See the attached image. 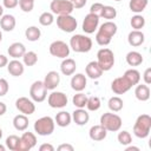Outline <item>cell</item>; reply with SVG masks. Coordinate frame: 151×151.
<instances>
[{
  "label": "cell",
  "mask_w": 151,
  "mask_h": 151,
  "mask_svg": "<svg viewBox=\"0 0 151 151\" xmlns=\"http://www.w3.org/2000/svg\"><path fill=\"white\" fill-rule=\"evenodd\" d=\"M118 142L122 145H129L132 142V137H131L130 132H127V131H120L118 133Z\"/></svg>",
  "instance_id": "41"
},
{
  "label": "cell",
  "mask_w": 151,
  "mask_h": 151,
  "mask_svg": "<svg viewBox=\"0 0 151 151\" xmlns=\"http://www.w3.org/2000/svg\"><path fill=\"white\" fill-rule=\"evenodd\" d=\"M1 39H2V33L0 32V42H1Z\"/></svg>",
  "instance_id": "56"
},
{
  "label": "cell",
  "mask_w": 151,
  "mask_h": 151,
  "mask_svg": "<svg viewBox=\"0 0 151 151\" xmlns=\"http://www.w3.org/2000/svg\"><path fill=\"white\" fill-rule=\"evenodd\" d=\"M25 35H26V39L27 40H29V41H37L40 38L41 32H40V29L37 26H29L25 31Z\"/></svg>",
  "instance_id": "31"
},
{
  "label": "cell",
  "mask_w": 151,
  "mask_h": 151,
  "mask_svg": "<svg viewBox=\"0 0 151 151\" xmlns=\"http://www.w3.org/2000/svg\"><path fill=\"white\" fill-rule=\"evenodd\" d=\"M136 98L140 101H146L150 98V88L147 85H138L134 90Z\"/></svg>",
  "instance_id": "26"
},
{
  "label": "cell",
  "mask_w": 151,
  "mask_h": 151,
  "mask_svg": "<svg viewBox=\"0 0 151 151\" xmlns=\"http://www.w3.org/2000/svg\"><path fill=\"white\" fill-rule=\"evenodd\" d=\"M37 144V138L32 132H24V134L20 137V142L18 145L17 151H28L33 149Z\"/></svg>",
  "instance_id": "11"
},
{
  "label": "cell",
  "mask_w": 151,
  "mask_h": 151,
  "mask_svg": "<svg viewBox=\"0 0 151 151\" xmlns=\"http://www.w3.org/2000/svg\"><path fill=\"white\" fill-rule=\"evenodd\" d=\"M97 63L103 71H109L114 65V54L110 48H101L97 53Z\"/></svg>",
  "instance_id": "5"
},
{
  "label": "cell",
  "mask_w": 151,
  "mask_h": 151,
  "mask_svg": "<svg viewBox=\"0 0 151 151\" xmlns=\"http://www.w3.org/2000/svg\"><path fill=\"white\" fill-rule=\"evenodd\" d=\"M34 130L39 136H50L54 131V120L51 117H41L34 123Z\"/></svg>",
  "instance_id": "6"
},
{
  "label": "cell",
  "mask_w": 151,
  "mask_h": 151,
  "mask_svg": "<svg viewBox=\"0 0 151 151\" xmlns=\"http://www.w3.org/2000/svg\"><path fill=\"white\" fill-rule=\"evenodd\" d=\"M116 33H117V25L112 21H106L99 27L96 34V41L100 46H106L111 42V39Z\"/></svg>",
  "instance_id": "1"
},
{
  "label": "cell",
  "mask_w": 151,
  "mask_h": 151,
  "mask_svg": "<svg viewBox=\"0 0 151 151\" xmlns=\"http://www.w3.org/2000/svg\"><path fill=\"white\" fill-rule=\"evenodd\" d=\"M8 64V60H7V57H5L4 54H0V68L6 66Z\"/></svg>",
  "instance_id": "50"
},
{
  "label": "cell",
  "mask_w": 151,
  "mask_h": 151,
  "mask_svg": "<svg viewBox=\"0 0 151 151\" xmlns=\"http://www.w3.org/2000/svg\"><path fill=\"white\" fill-rule=\"evenodd\" d=\"M7 52H8L9 57L17 59V58H20V57H22L25 54L26 48L21 42H13L12 45H9Z\"/></svg>",
  "instance_id": "21"
},
{
  "label": "cell",
  "mask_w": 151,
  "mask_h": 151,
  "mask_svg": "<svg viewBox=\"0 0 151 151\" xmlns=\"http://www.w3.org/2000/svg\"><path fill=\"white\" fill-rule=\"evenodd\" d=\"M22 58H24V64H25L26 66H33V65H35L37 61H38V55H37V53L33 52V51L25 52V54L22 55Z\"/></svg>",
  "instance_id": "34"
},
{
  "label": "cell",
  "mask_w": 151,
  "mask_h": 151,
  "mask_svg": "<svg viewBox=\"0 0 151 151\" xmlns=\"http://www.w3.org/2000/svg\"><path fill=\"white\" fill-rule=\"evenodd\" d=\"M50 8L52 13L58 14V15H66L71 14L73 8V5L71 4L70 0H52Z\"/></svg>",
  "instance_id": "7"
},
{
  "label": "cell",
  "mask_w": 151,
  "mask_h": 151,
  "mask_svg": "<svg viewBox=\"0 0 151 151\" xmlns=\"http://www.w3.org/2000/svg\"><path fill=\"white\" fill-rule=\"evenodd\" d=\"M130 9L134 13H140L147 6V0H130Z\"/></svg>",
  "instance_id": "32"
},
{
  "label": "cell",
  "mask_w": 151,
  "mask_h": 151,
  "mask_svg": "<svg viewBox=\"0 0 151 151\" xmlns=\"http://www.w3.org/2000/svg\"><path fill=\"white\" fill-rule=\"evenodd\" d=\"M2 13H4V8H2V6L0 5V17L2 15Z\"/></svg>",
  "instance_id": "53"
},
{
  "label": "cell",
  "mask_w": 151,
  "mask_h": 151,
  "mask_svg": "<svg viewBox=\"0 0 151 151\" xmlns=\"http://www.w3.org/2000/svg\"><path fill=\"white\" fill-rule=\"evenodd\" d=\"M7 70H8V73L12 74L13 77H19L24 73L25 68H24V65L19 61V60H12L8 63V66H7Z\"/></svg>",
  "instance_id": "24"
},
{
  "label": "cell",
  "mask_w": 151,
  "mask_h": 151,
  "mask_svg": "<svg viewBox=\"0 0 151 151\" xmlns=\"http://www.w3.org/2000/svg\"><path fill=\"white\" fill-rule=\"evenodd\" d=\"M18 4H19V0H4V6L6 8H9V9L17 7Z\"/></svg>",
  "instance_id": "45"
},
{
  "label": "cell",
  "mask_w": 151,
  "mask_h": 151,
  "mask_svg": "<svg viewBox=\"0 0 151 151\" xmlns=\"http://www.w3.org/2000/svg\"><path fill=\"white\" fill-rule=\"evenodd\" d=\"M71 87L78 92L83 91L86 87V77L83 73H77L73 76L71 79Z\"/></svg>",
  "instance_id": "19"
},
{
  "label": "cell",
  "mask_w": 151,
  "mask_h": 151,
  "mask_svg": "<svg viewBox=\"0 0 151 151\" xmlns=\"http://www.w3.org/2000/svg\"><path fill=\"white\" fill-rule=\"evenodd\" d=\"M13 125L18 131H25L28 127V118L26 114H18L13 119Z\"/></svg>",
  "instance_id": "27"
},
{
  "label": "cell",
  "mask_w": 151,
  "mask_h": 151,
  "mask_svg": "<svg viewBox=\"0 0 151 151\" xmlns=\"http://www.w3.org/2000/svg\"><path fill=\"white\" fill-rule=\"evenodd\" d=\"M72 103H73V105H74L76 107H78V109H83V107L86 106L87 97H86L84 93L79 92V93H77V94L73 96V98H72Z\"/></svg>",
  "instance_id": "33"
},
{
  "label": "cell",
  "mask_w": 151,
  "mask_h": 151,
  "mask_svg": "<svg viewBox=\"0 0 151 151\" xmlns=\"http://www.w3.org/2000/svg\"><path fill=\"white\" fill-rule=\"evenodd\" d=\"M151 130V117L149 114H140L134 125H133V133L138 138H146Z\"/></svg>",
  "instance_id": "2"
},
{
  "label": "cell",
  "mask_w": 151,
  "mask_h": 151,
  "mask_svg": "<svg viewBox=\"0 0 151 151\" xmlns=\"http://www.w3.org/2000/svg\"><path fill=\"white\" fill-rule=\"evenodd\" d=\"M88 134H90V138H91L92 140H94V142H100V140H103V139L106 138L107 131H106V129H105L104 126H101V125L99 124V125L92 126V127L90 129Z\"/></svg>",
  "instance_id": "17"
},
{
  "label": "cell",
  "mask_w": 151,
  "mask_h": 151,
  "mask_svg": "<svg viewBox=\"0 0 151 151\" xmlns=\"http://www.w3.org/2000/svg\"><path fill=\"white\" fill-rule=\"evenodd\" d=\"M39 150H40V151H54V147H53V145L45 143V144H42V145L39 147Z\"/></svg>",
  "instance_id": "49"
},
{
  "label": "cell",
  "mask_w": 151,
  "mask_h": 151,
  "mask_svg": "<svg viewBox=\"0 0 151 151\" xmlns=\"http://www.w3.org/2000/svg\"><path fill=\"white\" fill-rule=\"evenodd\" d=\"M98 24H99V17L92 14V13H88L85 18H84V21H83V31L87 34H91L93 33L97 27H98Z\"/></svg>",
  "instance_id": "14"
},
{
  "label": "cell",
  "mask_w": 151,
  "mask_h": 151,
  "mask_svg": "<svg viewBox=\"0 0 151 151\" xmlns=\"http://www.w3.org/2000/svg\"><path fill=\"white\" fill-rule=\"evenodd\" d=\"M19 6L24 12H31L34 6V0H19Z\"/></svg>",
  "instance_id": "42"
},
{
  "label": "cell",
  "mask_w": 151,
  "mask_h": 151,
  "mask_svg": "<svg viewBox=\"0 0 151 151\" xmlns=\"http://www.w3.org/2000/svg\"><path fill=\"white\" fill-rule=\"evenodd\" d=\"M126 63L130 66H138L143 63V57L139 52L136 51H131L126 54Z\"/></svg>",
  "instance_id": "30"
},
{
  "label": "cell",
  "mask_w": 151,
  "mask_h": 151,
  "mask_svg": "<svg viewBox=\"0 0 151 151\" xmlns=\"http://www.w3.org/2000/svg\"><path fill=\"white\" fill-rule=\"evenodd\" d=\"M54 21V18H53V14L50 13V12H44L40 17H39V22L40 25L42 26H50L52 25Z\"/></svg>",
  "instance_id": "38"
},
{
  "label": "cell",
  "mask_w": 151,
  "mask_h": 151,
  "mask_svg": "<svg viewBox=\"0 0 151 151\" xmlns=\"http://www.w3.org/2000/svg\"><path fill=\"white\" fill-rule=\"evenodd\" d=\"M6 110H7L6 104H5V103H2V101H0V116L5 114V113H6Z\"/></svg>",
  "instance_id": "51"
},
{
  "label": "cell",
  "mask_w": 151,
  "mask_h": 151,
  "mask_svg": "<svg viewBox=\"0 0 151 151\" xmlns=\"http://www.w3.org/2000/svg\"><path fill=\"white\" fill-rule=\"evenodd\" d=\"M130 24H131L132 28H134V29H140V28H143L144 25H145V19H144V17L137 14V15H134V17L131 18Z\"/></svg>",
  "instance_id": "36"
},
{
  "label": "cell",
  "mask_w": 151,
  "mask_h": 151,
  "mask_svg": "<svg viewBox=\"0 0 151 151\" xmlns=\"http://www.w3.org/2000/svg\"><path fill=\"white\" fill-rule=\"evenodd\" d=\"M1 137H2V130L0 129V139H1Z\"/></svg>",
  "instance_id": "55"
},
{
  "label": "cell",
  "mask_w": 151,
  "mask_h": 151,
  "mask_svg": "<svg viewBox=\"0 0 151 151\" xmlns=\"http://www.w3.org/2000/svg\"><path fill=\"white\" fill-rule=\"evenodd\" d=\"M123 77L129 81V84H130L131 86L137 85V84L139 83V80H140V73H139L137 70H133V68L127 70V71L124 73Z\"/></svg>",
  "instance_id": "29"
},
{
  "label": "cell",
  "mask_w": 151,
  "mask_h": 151,
  "mask_svg": "<svg viewBox=\"0 0 151 151\" xmlns=\"http://www.w3.org/2000/svg\"><path fill=\"white\" fill-rule=\"evenodd\" d=\"M132 86L129 84V81L124 78V77H119L116 78L112 84H111V90L116 93V94H123L125 92H127Z\"/></svg>",
  "instance_id": "15"
},
{
  "label": "cell",
  "mask_w": 151,
  "mask_h": 151,
  "mask_svg": "<svg viewBox=\"0 0 151 151\" xmlns=\"http://www.w3.org/2000/svg\"><path fill=\"white\" fill-rule=\"evenodd\" d=\"M123 100L119 97H112L109 100V109L113 112H118L123 109Z\"/></svg>",
  "instance_id": "35"
},
{
  "label": "cell",
  "mask_w": 151,
  "mask_h": 151,
  "mask_svg": "<svg viewBox=\"0 0 151 151\" xmlns=\"http://www.w3.org/2000/svg\"><path fill=\"white\" fill-rule=\"evenodd\" d=\"M29 96L31 98L37 101V103H41L46 99L47 97V88L45 87L44 85V81H34L32 85H31V88H29Z\"/></svg>",
  "instance_id": "9"
},
{
  "label": "cell",
  "mask_w": 151,
  "mask_h": 151,
  "mask_svg": "<svg viewBox=\"0 0 151 151\" xmlns=\"http://www.w3.org/2000/svg\"><path fill=\"white\" fill-rule=\"evenodd\" d=\"M70 1L73 5V8H83L86 5L87 0H70Z\"/></svg>",
  "instance_id": "46"
},
{
  "label": "cell",
  "mask_w": 151,
  "mask_h": 151,
  "mask_svg": "<svg viewBox=\"0 0 151 151\" xmlns=\"http://www.w3.org/2000/svg\"><path fill=\"white\" fill-rule=\"evenodd\" d=\"M19 142H20V138L18 136H15V134H12V136L7 137V139H6V146L9 150H12V151H17L18 145H19Z\"/></svg>",
  "instance_id": "37"
},
{
  "label": "cell",
  "mask_w": 151,
  "mask_h": 151,
  "mask_svg": "<svg viewBox=\"0 0 151 151\" xmlns=\"http://www.w3.org/2000/svg\"><path fill=\"white\" fill-rule=\"evenodd\" d=\"M114 1H120V0H114Z\"/></svg>",
  "instance_id": "57"
},
{
  "label": "cell",
  "mask_w": 151,
  "mask_h": 151,
  "mask_svg": "<svg viewBox=\"0 0 151 151\" xmlns=\"http://www.w3.org/2000/svg\"><path fill=\"white\" fill-rule=\"evenodd\" d=\"M57 25L58 27L66 33H71L74 32L77 28V20L76 18H73L71 14H66V15H58L57 18Z\"/></svg>",
  "instance_id": "8"
},
{
  "label": "cell",
  "mask_w": 151,
  "mask_h": 151,
  "mask_svg": "<svg viewBox=\"0 0 151 151\" xmlns=\"http://www.w3.org/2000/svg\"><path fill=\"white\" fill-rule=\"evenodd\" d=\"M144 81H145L146 85L151 84V68L150 67L146 68L145 72H144Z\"/></svg>",
  "instance_id": "47"
},
{
  "label": "cell",
  "mask_w": 151,
  "mask_h": 151,
  "mask_svg": "<svg viewBox=\"0 0 151 151\" xmlns=\"http://www.w3.org/2000/svg\"><path fill=\"white\" fill-rule=\"evenodd\" d=\"M59 151H73V146L70 144H61L58 146Z\"/></svg>",
  "instance_id": "48"
},
{
  "label": "cell",
  "mask_w": 151,
  "mask_h": 151,
  "mask_svg": "<svg viewBox=\"0 0 151 151\" xmlns=\"http://www.w3.org/2000/svg\"><path fill=\"white\" fill-rule=\"evenodd\" d=\"M48 105L53 109H61L67 105V96L63 92H52L48 96Z\"/></svg>",
  "instance_id": "13"
},
{
  "label": "cell",
  "mask_w": 151,
  "mask_h": 151,
  "mask_svg": "<svg viewBox=\"0 0 151 151\" xmlns=\"http://www.w3.org/2000/svg\"><path fill=\"white\" fill-rule=\"evenodd\" d=\"M103 7H104L103 4H100V2H94V4L91 6V8H90V13H92V14H94V15H97V17H101Z\"/></svg>",
  "instance_id": "43"
},
{
  "label": "cell",
  "mask_w": 151,
  "mask_h": 151,
  "mask_svg": "<svg viewBox=\"0 0 151 151\" xmlns=\"http://www.w3.org/2000/svg\"><path fill=\"white\" fill-rule=\"evenodd\" d=\"M71 114L68 113V112H66V111H60L59 113H57V116H55V123H57V125L58 126H60V127H66V126H68L70 125V123H71Z\"/></svg>",
  "instance_id": "28"
},
{
  "label": "cell",
  "mask_w": 151,
  "mask_h": 151,
  "mask_svg": "<svg viewBox=\"0 0 151 151\" xmlns=\"http://www.w3.org/2000/svg\"><path fill=\"white\" fill-rule=\"evenodd\" d=\"M103 72L104 71L101 70V67L98 65L97 61H91L86 66V74L91 79H98V78H100V76L103 74Z\"/></svg>",
  "instance_id": "20"
},
{
  "label": "cell",
  "mask_w": 151,
  "mask_h": 151,
  "mask_svg": "<svg viewBox=\"0 0 151 151\" xmlns=\"http://www.w3.org/2000/svg\"><path fill=\"white\" fill-rule=\"evenodd\" d=\"M70 46L74 52L78 53H85L88 52L92 48V40L91 38L83 35V34H76L70 39Z\"/></svg>",
  "instance_id": "3"
},
{
  "label": "cell",
  "mask_w": 151,
  "mask_h": 151,
  "mask_svg": "<svg viewBox=\"0 0 151 151\" xmlns=\"http://www.w3.org/2000/svg\"><path fill=\"white\" fill-rule=\"evenodd\" d=\"M50 53L53 57L65 59L70 54V47L66 42H64L61 40H55L50 45Z\"/></svg>",
  "instance_id": "10"
},
{
  "label": "cell",
  "mask_w": 151,
  "mask_h": 151,
  "mask_svg": "<svg viewBox=\"0 0 151 151\" xmlns=\"http://www.w3.org/2000/svg\"><path fill=\"white\" fill-rule=\"evenodd\" d=\"M100 125L106 129V131L116 132L122 127V118L116 113L106 112L100 117Z\"/></svg>",
  "instance_id": "4"
},
{
  "label": "cell",
  "mask_w": 151,
  "mask_h": 151,
  "mask_svg": "<svg viewBox=\"0 0 151 151\" xmlns=\"http://www.w3.org/2000/svg\"><path fill=\"white\" fill-rule=\"evenodd\" d=\"M144 33L143 32H140L139 29H133V31H131L130 33H129V35H127V41H129V44L131 45V46H134V47H137V46H140L143 42H144Z\"/></svg>",
  "instance_id": "18"
},
{
  "label": "cell",
  "mask_w": 151,
  "mask_h": 151,
  "mask_svg": "<svg viewBox=\"0 0 151 151\" xmlns=\"http://www.w3.org/2000/svg\"><path fill=\"white\" fill-rule=\"evenodd\" d=\"M73 120H74V123L77 124V125H85V124H87L88 123V119H90V116H88V113L85 111V110H83V109H78V110H76L74 112H73Z\"/></svg>",
  "instance_id": "25"
},
{
  "label": "cell",
  "mask_w": 151,
  "mask_h": 151,
  "mask_svg": "<svg viewBox=\"0 0 151 151\" xmlns=\"http://www.w3.org/2000/svg\"><path fill=\"white\" fill-rule=\"evenodd\" d=\"M15 107L22 113V114H26V116H29L32 113H34L35 111V105L33 104L32 100H29L28 98L26 97H20L17 99L15 101Z\"/></svg>",
  "instance_id": "12"
},
{
  "label": "cell",
  "mask_w": 151,
  "mask_h": 151,
  "mask_svg": "<svg viewBox=\"0 0 151 151\" xmlns=\"http://www.w3.org/2000/svg\"><path fill=\"white\" fill-rule=\"evenodd\" d=\"M86 107L90 111H97V110H99V107H100V99L98 97H90V98H87Z\"/></svg>",
  "instance_id": "40"
},
{
  "label": "cell",
  "mask_w": 151,
  "mask_h": 151,
  "mask_svg": "<svg viewBox=\"0 0 151 151\" xmlns=\"http://www.w3.org/2000/svg\"><path fill=\"white\" fill-rule=\"evenodd\" d=\"M59 83H60V76L55 71H50L44 79V85L47 90H54L59 85Z\"/></svg>",
  "instance_id": "16"
},
{
  "label": "cell",
  "mask_w": 151,
  "mask_h": 151,
  "mask_svg": "<svg viewBox=\"0 0 151 151\" xmlns=\"http://www.w3.org/2000/svg\"><path fill=\"white\" fill-rule=\"evenodd\" d=\"M116 15H117V11L114 7H112V6H104L103 7V12H101L103 18L111 20V19H114Z\"/></svg>",
  "instance_id": "39"
},
{
  "label": "cell",
  "mask_w": 151,
  "mask_h": 151,
  "mask_svg": "<svg viewBox=\"0 0 151 151\" xmlns=\"http://www.w3.org/2000/svg\"><path fill=\"white\" fill-rule=\"evenodd\" d=\"M8 88H9V86H8L7 80L4 78H0V97L5 96L8 92Z\"/></svg>",
  "instance_id": "44"
},
{
  "label": "cell",
  "mask_w": 151,
  "mask_h": 151,
  "mask_svg": "<svg viewBox=\"0 0 151 151\" xmlns=\"http://www.w3.org/2000/svg\"><path fill=\"white\" fill-rule=\"evenodd\" d=\"M132 150L139 151V147H137V146H127V147H126V151H132Z\"/></svg>",
  "instance_id": "52"
},
{
  "label": "cell",
  "mask_w": 151,
  "mask_h": 151,
  "mask_svg": "<svg viewBox=\"0 0 151 151\" xmlns=\"http://www.w3.org/2000/svg\"><path fill=\"white\" fill-rule=\"evenodd\" d=\"M0 151H5V146L0 144Z\"/></svg>",
  "instance_id": "54"
},
{
  "label": "cell",
  "mask_w": 151,
  "mask_h": 151,
  "mask_svg": "<svg viewBox=\"0 0 151 151\" xmlns=\"http://www.w3.org/2000/svg\"><path fill=\"white\" fill-rule=\"evenodd\" d=\"M15 18L13 17V15H11V14H5V15H2V18L0 19V26H1V28L4 29V31H6V32H11V31H13L14 29V27H15Z\"/></svg>",
  "instance_id": "23"
},
{
  "label": "cell",
  "mask_w": 151,
  "mask_h": 151,
  "mask_svg": "<svg viewBox=\"0 0 151 151\" xmlns=\"http://www.w3.org/2000/svg\"><path fill=\"white\" fill-rule=\"evenodd\" d=\"M76 68H77V64H76V61H74L73 59H71V58H65V59L63 60L61 65H60V70H61L63 74H65V76H71V74H73L74 71H76Z\"/></svg>",
  "instance_id": "22"
}]
</instances>
